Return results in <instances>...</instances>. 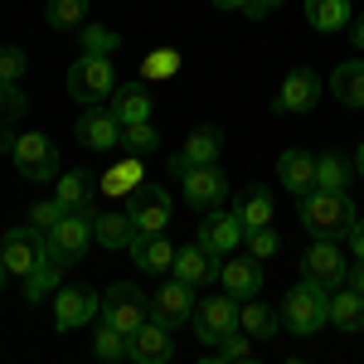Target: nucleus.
<instances>
[{
	"label": "nucleus",
	"mask_w": 364,
	"mask_h": 364,
	"mask_svg": "<svg viewBox=\"0 0 364 364\" xmlns=\"http://www.w3.org/2000/svg\"><path fill=\"white\" fill-rule=\"evenodd\" d=\"M63 214H68V209H63L58 199H44V204H29V224H34V228H44V233H49V228H54L58 219H63Z\"/></svg>",
	"instance_id": "obj_41"
},
{
	"label": "nucleus",
	"mask_w": 364,
	"mask_h": 364,
	"mask_svg": "<svg viewBox=\"0 0 364 364\" xmlns=\"http://www.w3.org/2000/svg\"><path fill=\"white\" fill-rule=\"evenodd\" d=\"M350 287H355V291H360V296H364V262H360V267H355V272H350Z\"/></svg>",
	"instance_id": "obj_49"
},
{
	"label": "nucleus",
	"mask_w": 364,
	"mask_h": 364,
	"mask_svg": "<svg viewBox=\"0 0 364 364\" xmlns=\"http://www.w3.org/2000/svg\"><path fill=\"white\" fill-rule=\"evenodd\" d=\"M360 214H355V199H350V190H311V195H301V224L316 233V238H340V233H350V224H355Z\"/></svg>",
	"instance_id": "obj_1"
},
{
	"label": "nucleus",
	"mask_w": 364,
	"mask_h": 364,
	"mask_svg": "<svg viewBox=\"0 0 364 364\" xmlns=\"http://www.w3.org/2000/svg\"><path fill=\"white\" fill-rule=\"evenodd\" d=\"M63 87H68V97H78V102H87V107L107 102V97L117 92V68H112V58H107V54H83L73 68H68Z\"/></svg>",
	"instance_id": "obj_3"
},
{
	"label": "nucleus",
	"mask_w": 364,
	"mask_h": 364,
	"mask_svg": "<svg viewBox=\"0 0 364 364\" xmlns=\"http://www.w3.org/2000/svg\"><path fill=\"white\" fill-rule=\"evenodd\" d=\"M277 248H282V238L272 233V224L267 228H248V252L252 257H272Z\"/></svg>",
	"instance_id": "obj_42"
},
{
	"label": "nucleus",
	"mask_w": 364,
	"mask_h": 364,
	"mask_svg": "<svg viewBox=\"0 0 364 364\" xmlns=\"http://www.w3.org/2000/svg\"><path fill=\"white\" fill-rule=\"evenodd\" d=\"M219 267H224L219 252H209L204 243H190V248H175V267L170 272L180 282H190V287H209V282L219 277Z\"/></svg>",
	"instance_id": "obj_15"
},
{
	"label": "nucleus",
	"mask_w": 364,
	"mask_h": 364,
	"mask_svg": "<svg viewBox=\"0 0 364 364\" xmlns=\"http://www.w3.org/2000/svg\"><path fill=\"white\" fill-rule=\"evenodd\" d=\"M277 180L291 195H311V190H316V156H306V151H282Z\"/></svg>",
	"instance_id": "obj_24"
},
{
	"label": "nucleus",
	"mask_w": 364,
	"mask_h": 364,
	"mask_svg": "<svg viewBox=\"0 0 364 364\" xmlns=\"http://www.w3.org/2000/svg\"><path fill=\"white\" fill-rule=\"evenodd\" d=\"M350 180H355V170H350V161H345L340 151L316 156V185H321V190H350Z\"/></svg>",
	"instance_id": "obj_33"
},
{
	"label": "nucleus",
	"mask_w": 364,
	"mask_h": 364,
	"mask_svg": "<svg viewBox=\"0 0 364 364\" xmlns=\"http://www.w3.org/2000/svg\"><path fill=\"white\" fill-rule=\"evenodd\" d=\"M331 326H340V331H364V296L355 287H345V291L331 296Z\"/></svg>",
	"instance_id": "obj_32"
},
{
	"label": "nucleus",
	"mask_w": 364,
	"mask_h": 364,
	"mask_svg": "<svg viewBox=\"0 0 364 364\" xmlns=\"http://www.w3.org/2000/svg\"><path fill=\"white\" fill-rule=\"evenodd\" d=\"M44 243H49V233H44V228H34V224L10 228V233L0 238V257H5V272L25 282V277H29V267L39 262V252H44Z\"/></svg>",
	"instance_id": "obj_7"
},
{
	"label": "nucleus",
	"mask_w": 364,
	"mask_h": 364,
	"mask_svg": "<svg viewBox=\"0 0 364 364\" xmlns=\"http://www.w3.org/2000/svg\"><path fill=\"white\" fill-rule=\"evenodd\" d=\"M219 282H224L228 296H238V301H248L257 296V287H262V257H228L224 267H219Z\"/></svg>",
	"instance_id": "obj_18"
},
{
	"label": "nucleus",
	"mask_w": 364,
	"mask_h": 364,
	"mask_svg": "<svg viewBox=\"0 0 364 364\" xmlns=\"http://www.w3.org/2000/svg\"><path fill=\"white\" fill-rule=\"evenodd\" d=\"M141 185H146V166H141V156H127V161H117V166L102 170V180H97V190L107 199H127L136 195Z\"/></svg>",
	"instance_id": "obj_20"
},
{
	"label": "nucleus",
	"mask_w": 364,
	"mask_h": 364,
	"mask_svg": "<svg viewBox=\"0 0 364 364\" xmlns=\"http://www.w3.org/2000/svg\"><path fill=\"white\" fill-rule=\"evenodd\" d=\"M243 238H248V228L238 224V214L219 204V209H209V214L199 219V238H195V243H204L209 252H219V257H224V252L243 248Z\"/></svg>",
	"instance_id": "obj_11"
},
{
	"label": "nucleus",
	"mask_w": 364,
	"mask_h": 364,
	"mask_svg": "<svg viewBox=\"0 0 364 364\" xmlns=\"http://www.w3.org/2000/svg\"><path fill=\"white\" fill-rule=\"evenodd\" d=\"M277 326H282V316L277 311H267L262 301H238V331H248L252 340H272L277 336Z\"/></svg>",
	"instance_id": "obj_30"
},
{
	"label": "nucleus",
	"mask_w": 364,
	"mask_h": 364,
	"mask_svg": "<svg viewBox=\"0 0 364 364\" xmlns=\"http://www.w3.org/2000/svg\"><path fill=\"white\" fill-rule=\"evenodd\" d=\"M92 238H97L102 248L127 252L132 238H136V224H132V214H122V209H102V214H92Z\"/></svg>",
	"instance_id": "obj_22"
},
{
	"label": "nucleus",
	"mask_w": 364,
	"mask_h": 364,
	"mask_svg": "<svg viewBox=\"0 0 364 364\" xmlns=\"http://www.w3.org/2000/svg\"><path fill=\"white\" fill-rule=\"evenodd\" d=\"M238 331V296H204L195 306V336L204 340V345H219L224 336H233Z\"/></svg>",
	"instance_id": "obj_9"
},
{
	"label": "nucleus",
	"mask_w": 364,
	"mask_h": 364,
	"mask_svg": "<svg viewBox=\"0 0 364 364\" xmlns=\"http://www.w3.org/2000/svg\"><path fill=\"white\" fill-rule=\"evenodd\" d=\"M248 331H233V336H224L219 340V355H224V360H248Z\"/></svg>",
	"instance_id": "obj_43"
},
{
	"label": "nucleus",
	"mask_w": 364,
	"mask_h": 364,
	"mask_svg": "<svg viewBox=\"0 0 364 364\" xmlns=\"http://www.w3.org/2000/svg\"><path fill=\"white\" fill-rule=\"evenodd\" d=\"M122 146H127L132 156H151V151L161 146V136L151 132V122H132V127H122Z\"/></svg>",
	"instance_id": "obj_38"
},
{
	"label": "nucleus",
	"mask_w": 364,
	"mask_h": 364,
	"mask_svg": "<svg viewBox=\"0 0 364 364\" xmlns=\"http://www.w3.org/2000/svg\"><path fill=\"white\" fill-rule=\"evenodd\" d=\"M175 73H180V54L166 49V44L141 58V78H146V83H166V78H175Z\"/></svg>",
	"instance_id": "obj_35"
},
{
	"label": "nucleus",
	"mask_w": 364,
	"mask_h": 364,
	"mask_svg": "<svg viewBox=\"0 0 364 364\" xmlns=\"http://www.w3.org/2000/svg\"><path fill=\"white\" fill-rule=\"evenodd\" d=\"M25 112H29V97L15 83H0V122H5V127H15Z\"/></svg>",
	"instance_id": "obj_39"
},
{
	"label": "nucleus",
	"mask_w": 364,
	"mask_h": 364,
	"mask_svg": "<svg viewBox=\"0 0 364 364\" xmlns=\"http://www.w3.org/2000/svg\"><path fill=\"white\" fill-rule=\"evenodd\" d=\"M301 267H306V277H316L321 287H340V282L350 277L345 272V257H340L336 238H316L306 248V257H301Z\"/></svg>",
	"instance_id": "obj_16"
},
{
	"label": "nucleus",
	"mask_w": 364,
	"mask_h": 364,
	"mask_svg": "<svg viewBox=\"0 0 364 364\" xmlns=\"http://www.w3.org/2000/svg\"><path fill=\"white\" fill-rule=\"evenodd\" d=\"M151 311L166 321V326H180V321H190L195 316V287L190 282H166L161 291H156V301H151Z\"/></svg>",
	"instance_id": "obj_19"
},
{
	"label": "nucleus",
	"mask_w": 364,
	"mask_h": 364,
	"mask_svg": "<svg viewBox=\"0 0 364 364\" xmlns=\"http://www.w3.org/2000/svg\"><path fill=\"white\" fill-rule=\"evenodd\" d=\"M5 277H10V272H5V257H0V287H5Z\"/></svg>",
	"instance_id": "obj_51"
},
{
	"label": "nucleus",
	"mask_w": 364,
	"mask_h": 364,
	"mask_svg": "<svg viewBox=\"0 0 364 364\" xmlns=\"http://www.w3.org/2000/svg\"><path fill=\"white\" fill-rule=\"evenodd\" d=\"M277 5H282V0H252V5L243 10V15H248V20H267V15H272Z\"/></svg>",
	"instance_id": "obj_44"
},
{
	"label": "nucleus",
	"mask_w": 364,
	"mask_h": 364,
	"mask_svg": "<svg viewBox=\"0 0 364 364\" xmlns=\"http://www.w3.org/2000/svg\"><path fill=\"white\" fill-rule=\"evenodd\" d=\"M87 20V0H49V25L54 29H78Z\"/></svg>",
	"instance_id": "obj_37"
},
{
	"label": "nucleus",
	"mask_w": 364,
	"mask_h": 364,
	"mask_svg": "<svg viewBox=\"0 0 364 364\" xmlns=\"http://www.w3.org/2000/svg\"><path fill=\"white\" fill-rule=\"evenodd\" d=\"M209 5H219V10H248L252 0H209Z\"/></svg>",
	"instance_id": "obj_48"
},
{
	"label": "nucleus",
	"mask_w": 364,
	"mask_h": 364,
	"mask_svg": "<svg viewBox=\"0 0 364 364\" xmlns=\"http://www.w3.org/2000/svg\"><path fill=\"white\" fill-rule=\"evenodd\" d=\"M331 92H336L345 107L364 112V58H345L336 73H331Z\"/></svg>",
	"instance_id": "obj_26"
},
{
	"label": "nucleus",
	"mask_w": 364,
	"mask_h": 364,
	"mask_svg": "<svg viewBox=\"0 0 364 364\" xmlns=\"http://www.w3.org/2000/svg\"><path fill=\"white\" fill-rule=\"evenodd\" d=\"M87 243H92V214H87V209H68V214L49 228V252H54L63 267H73L87 252Z\"/></svg>",
	"instance_id": "obj_6"
},
{
	"label": "nucleus",
	"mask_w": 364,
	"mask_h": 364,
	"mask_svg": "<svg viewBox=\"0 0 364 364\" xmlns=\"http://www.w3.org/2000/svg\"><path fill=\"white\" fill-rule=\"evenodd\" d=\"M15 141H20V136H15V132H10V127H5V122H0V151H5V156H10V151H15Z\"/></svg>",
	"instance_id": "obj_47"
},
{
	"label": "nucleus",
	"mask_w": 364,
	"mask_h": 364,
	"mask_svg": "<svg viewBox=\"0 0 364 364\" xmlns=\"http://www.w3.org/2000/svg\"><path fill=\"white\" fill-rule=\"evenodd\" d=\"M127 252L136 257L141 272H170L175 267V248H170V238H161V233H136Z\"/></svg>",
	"instance_id": "obj_23"
},
{
	"label": "nucleus",
	"mask_w": 364,
	"mask_h": 364,
	"mask_svg": "<svg viewBox=\"0 0 364 364\" xmlns=\"http://www.w3.org/2000/svg\"><path fill=\"white\" fill-rule=\"evenodd\" d=\"M92 355H97V360H132V336L102 321V326L92 331Z\"/></svg>",
	"instance_id": "obj_34"
},
{
	"label": "nucleus",
	"mask_w": 364,
	"mask_h": 364,
	"mask_svg": "<svg viewBox=\"0 0 364 364\" xmlns=\"http://www.w3.org/2000/svg\"><path fill=\"white\" fill-rule=\"evenodd\" d=\"M54 199L63 209H87L92 214V180H87L83 170H63L54 180Z\"/></svg>",
	"instance_id": "obj_29"
},
{
	"label": "nucleus",
	"mask_w": 364,
	"mask_h": 364,
	"mask_svg": "<svg viewBox=\"0 0 364 364\" xmlns=\"http://www.w3.org/2000/svg\"><path fill=\"white\" fill-rule=\"evenodd\" d=\"M107 107H112V117L122 122V127H132V122H151V92H146V78L122 83L112 97H107Z\"/></svg>",
	"instance_id": "obj_21"
},
{
	"label": "nucleus",
	"mask_w": 364,
	"mask_h": 364,
	"mask_svg": "<svg viewBox=\"0 0 364 364\" xmlns=\"http://www.w3.org/2000/svg\"><path fill=\"white\" fill-rule=\"evenodd\" d=\"M355 175L364 180V146H360V156H355Z\"/></svg>",
	"instance_id": "obj_50"
},
{
	"label": "nucleus",
	"mask_w": 364,
	"mask_h": 364,
	"mask_svg": "<svg viewBox=\"0 0 364 364\" xmlns=\"http://www.w3.org/2000/svg\"><path fill=\"white\" fill-rule=\"evenodd\" d=\"M175 355V336H170V326L161 316H146L136 331H132V360L141 364H166Z\"/></svg>",
	"instance_id": "obj_12"
},
{
	"label": "nucleus",
	"mask_w": 364,
	"mask_h": 364,
	"mask_svg": "<svg viewBox=\"0 0 364 364\" xmlns=\"http://www.w3.org/2000/svg\"><path fill=\"white\" fill-rule=\"evenodd\" d=\"M58 277H63V262H58L54 252H49V243H44L39 262L29 267V277H25V296H29V301H44V296L58 287Z\"/></svg>",
	"instance_id": "obj_28"
},
{
	"label": "nucleus",
	"mask_w": 364,
	"mask_h": 364,
	"mask_svg": "<svg viewBox=\"0 0 364 364\" xmlns=\"http://www.w3.org/2000/svg\"><path fill=\"white\" fill-rule=\"evenodd\" d=\"M78 34H83V49H87V54H117V49H122V34L107 29V25H97V20H92V25L83 20Z\"/></svg>",
	"instance_id": "obj_36"
},
{
	"label": "nucleus",
	"mask_w": 364,
	"mask_h": 364,
	"mask_svg": "<svg viewBox=\"0 0 364 364\" xmlns=\"http://www.w3.org/2000/svg\"><path fill=\"white\" fill-rule=\"evenodd\" d=\"M73 132H78V141L92 146V151H112L117 141H122V122L112 117V107H87Z\"/></svg>",
	"instance_id": "obj_17"
},
{
	"label": "nucleus",
	"mask_w": 364,
	"mask_h": 364,
	"mask_svg": "<svg viewBox=\"0 0 364 364\" xmlns=\"http://www.w3.org/2000/svg\"><path fill=\"white\" fill-rule=\"evenodd\" d=\"M350 20H355L350 0H306V25L316 34H340L350 29Z\"/></svg>",
	"instance_id": "obj_25"
},
{
	"label": "nucleus",
	"mask_w": 364,
	"mask_h": 364,
	"mask_svg": "<svg viewBox=\"0 0 364 364\" xmlns=\"http://www.w3.org/2000/svg\"><path fill=\"white\" fill-rule=\"evenodd\" d=\"M15 170L25 175V180H58L63 170H58V146L44 132H20V141H15Z\"/></svg>",
	"instance_id": "obj_5"
},
{
	"label": "nucleus",
	"mask_w": 364,
	"mask_h": 364,
	"mask_svg": "<svg viewBox=\"0 0 364 364\" xmlns=\"http://www.w3.org/2000/svg\"><path fill=\"white\" fill-rule=\"evenodd\" d=\"M97 316V296L83 291V287H58L54 291V321L58 331H78V326H92Z\"/></svg>",
	"instance_id": "obj_14"
},
{
	"label": "nucleus",
	"mask_w": 364,
	"mask_h": 364,
	"mask_svg": "<svg viewBox=\"0 0 364 364\" xmlns=\"http://www.w3.org/2000/svg\"><path fill=\"white\" fill-rule=\"evenodd\" d=\"M321 102V73L316 68H291L282 78V92L272 97V112L277 117H301Z\"/></svg>",
	"instance_id": "obj_8"
},
{
	"label": "nucleus",
	"mask_w": 364,
	"mask_h": 364,
	"mask_svg": "<svg viewBox=\"0 0 364 364\" xmlns=\"http://www.w3.org/2000/svg\"><path fill=\"white\" fill-rule=\"evenodd\" d=\"M326 321H331V296H326V287L316 277H301L287 291V301H282V326H287L291 336H316Z\"/></svg>",
	"instance_id": "obj_2"
},
{
	"label": "nucleus",
	"mask_w": 364,
	"mask_h": 364,
	"mask_svg": "<svg viewBox=\"0 0 364 364\" xmlns=\"http://www.w3.org/2000/svg\"><path fill=\"white\" fill-rule=\"evenodd\" d=\"M151 316V301L141 296V287H132V282H117V287H107V296L97 301V321H107V326H117V331H136L141 321Z\"/></svg>",
	"instance_id": "obj_4"
},
{
	"label": "nucleus",
	"mask_w": 364,
	"mask_h": 364,
	"mask_svg": "<svg viewBox=\"0 0 364 364\" xmlns=\"http://www.w3.org/2000/svg\"><path fill=\"white\" fill-rule=\"evenodd\" d=\"M132 224H136V233H161L170 224V195L161 185H141L132 195Z\"/></svg>",
	"instance_id": "obj_13"
},
{
	"label": "nucleus",
	"mask_w": 364,
	"mask_h": 364,
	"mask_svg": "<svg viewBox=\"0 0 364 364\" xmlns=\"http://www.w3.org/2000/svg\"><path fill=\"white\" fill-rule=\"evenodd\" d=\"M350 39H355V49L364 54V15H355V20H350Z\"/></svg>",
	"instance_id": "obj_46"
},
{
	"label": "nucleus",
	"mask_w": 364,
	"mask_h": 364,
	"mask_svg": "<svg viewBox=\"0 0 364 364\" xmlns=\"http://www.w3.org/2000/svg\"><path fill=\"white\" fill-rule=\"evenodd\" d=\"M233 214H238V224H243V228H267V224H272V190H267V185L243 190L238 204H233Z\"/></svg>",
	"instance_id": "obj_27"
},
{
	"label": "nucleus",
	"mask_w": 364,
	"mask_h": 364,
	"mask_svg": "<svg viewBox=\"0 0 364 364\" xmlns=\"http://www.w3.org/2000/svg\"><path fill=\"white\" fill-rule=\"evenodd\" d=\"M219 151H224V132H219V127H199V132H190V141H185L180 156H185L190 166H214Z\"/></svg>",
	"instance_id": "obj_31"
},
{
	"label": "nucleus",
	"mask_w": 364,
	"mask_h": 364,
	"mask_svg": "<svg viewBox=\"0 0 364 364\" xmlns=\"http://www.w3.org/2000/svg\"><path fill=\"white\" fill-rule=\"evenodd\" d=\"M180 180H185V204L199 209V214L219 209V204L228 199V180H224V170H219V166H190Z\"/></svg>",
	"instance_id": "obj_10"
},
{
	"label": "nucleus",
	"mask_w": 364,
	"mask_h": 364,
	"mask_svg": "<svg viewBox=\"0 0 364 364\" xmlns=\"http://www.w3.org/2000/svg\"><path fill=\"white\" fill-rule=\"evenodd\" d=\"M350 248H355V257L364 262V219H355V224H350Z\"/></svg>",
	"instance_id": "obj_45"
},
{
	"label": "nucleus",
	"mask_w": 364,
	"mask_h": 364,
	"mask_svg": "<svg viewBox=\"0 0 364 364\" xmlns=\"http://www.w3.org/2000/svg\"><path fill=\"white\" fill-rule=\"evenodd\" d=\"M25 68H29L25 49H15V44H5V49H0V83H20V78H25Z\"/></svg>",
	"instance_id": "obj_40"
}]
</instances>
